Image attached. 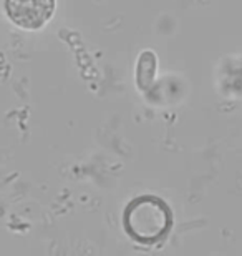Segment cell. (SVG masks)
Segmentation results:
<instances>
[{"label": "cell", "mask_w": 242, "mask_h": 256, "mask_svg": "<svg viewBox=\"0 0 242 256\" xmlns=\"http://www.w3.org/2000/svg\"><path fill=\"white\" fill-rule=\"evenodd\" d=\"M156 68H158L156 55L151 50H145L140 55V58H138V65H136V85L140 86V90L146 92L151 88L154 76H156Z\"/></svg>", "instance_id": "3"}, {"label": "cell", "mask_w": 242, "mask_h": 256, "mask_svg": "<svg viewBox=\"0 0 242 256\" xmlns=\"http://www.w3.org/2000/svg\"><path fill=\"white\" fill-rule=\"evenodd\" d=\"M5 14L17 27L38 30L48 24L56 8V0H5Z\"/></svg>", "instance_id": "2"}, {"label": "cell", "mask_w": 242, "mask_h": 256, "mask_svg": "<svg viewBox=\"0 0 242 256\" xmlns=\"http://www.w3.org/2000/svg\"><path fill=\"white\" fill-rule=\"evenodd\" d=\"M173 223L171 210L161 198L145 194L135 198L123 213V226L138 243L153 244L166 236Z\"/></svg>", "instance_id": "1"}]
</instances>
